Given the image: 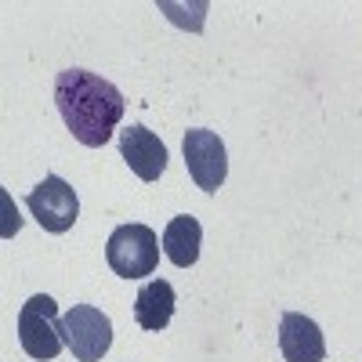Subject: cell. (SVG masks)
<instances>
[{"label":"cell","mask_w":362,"mask_h":362,"mask_svg":"<svg viewBox=\"0 0 362 362\" xmlns=\"http://www.w3.org/2000/svg\"><path fill=\"white\" fill-rule=\"evenodd\" d=\"M279 351L286 355V362H322L326 341L319 322L300 312H286L279 322Z\"/></svg>","instance_id":"ba28073f"},{"label":"cell","mask_w":362,"mask_h":362,"mask_svg":"<svg viewBox=\"0 0 362 362\" xmlns=\"http://www.w3.org/2000/svg\"><path fill=\"white\" fill-rule=\"evenodd\" d=\"M199 239H203V228L192 214H181L174 218L167 228H163V254L170 264L177 268H192L199 261Z\"/></svg>","instance_id":"30bf717a"},{"label":"cell","mask_w":362,"mask_h":362,"mask_svg":"<svg viewBox=\"0 0 362 362\" xmlns=\"http://www.w3.org/2000/svg\"><path fill=\"white\" fill-rule=\"evenodd\" d=\"M25 206H29V214L37 218V225L51 235L69 232L80 218V199H76L69 181H62L58 174H47L40 185L25 196Z\"/></svg>","instance_id":"5b68a950"},{"label":"cell","mask_w":362,"mask_h":362,"mask_svg":"<svg viewBox=\"0 0 362 362\" xmlns=\"http://www.w3.org/2000/svg\"><path fill=\"white\" fill-rule=\"evenodd\" d=\"M181 153H185V167L196 181V189L203 192H218L228 177V156H225V141L214 131L192 127L185 131V141H181Z\"/></svg>","instance_id":"8992f818"},{"label":"cell","mask_w":362,"mask_h":362,"mask_svg":"<svg viewBox=\"0 0 362 362\" xmlns=\"http://www.w3.org/2000/svg\"><path fill=\"white\" fill-rule=\"evenodd\" d=\"M105 261L116 276L145 279L160 264V239L148 225H119L105 243Z\"/></svg>","instance_id":"3957f363"},{"label":"cell","mask_w":362,"mask_h":362,"mask_svg":"<svg viewBox=\"0 0 362 362\" xmlns=\"http://www.w3.org/2000/svg\"><path fill=\"white\" fill-rule=\"evenodd\" d=\"M54 105L62 112L73 138L87 148H102L124 119V95L116 83L87 73V69H62L54 76Z\"/></svg>","instance_id":"6da1fadb"},{"label":"cell","mask_w":362,"mask_h":362,"mask_svg":"<svg viewBox=\"0 0 362 362\" xmlns=\"http://www.w3.org/2000/svg\"><path fill=\"white\" fill-rule=\"evenodd\" d=\"M18 341L22 351L37 362H51L58 351L66 348L62 337V319H58V305L47 293H33L18 312Z\"/></svg>","instance_id":"7a4b0ae2"},{"label":"cell","mask_w":362,"mask_h":362,"mask_svg":"<svg viewBox=\"0 0 362 362\" xmlns=\"http://www.w3.org/2000/svg\"><path fill=\"white\" fill-rule=\"evenodd\" d=\"M62 337L76 362H102L112 348V322L95 305H73L62 315Z\"/></svg>","instance_id":"277c9868"},{"label":"cell","mask_w":362,"mask_h":362,"mask_svg":"<svg viewBox=\"0 0 362 362\" xmlns=\"http://www.w3.org/2000/svg\"><path fill=\"white\" fill-rule=\"evenodd\" d=\"M119 156L127 160V167L141 181H160V174L167 170V145L148 127H138V124L119 131Z\"/></svg>","instance_id":"52a82bcc"},{"label":"cell","mask_w":362,"mask_h":362,"mask_svg":"<svg viewBox=\"0 0 362 362\" xmlns=\"http://www.w3.org/2000/svg\"><path fill=\"white\" fill-rule=\"evenodd\" d=\"M174 308H177V293L167 279H148L134 297V319L148 334L167 329V322L174 319Z\"/></svg>","instance_id":"9c48e42d"}]
</instances>
